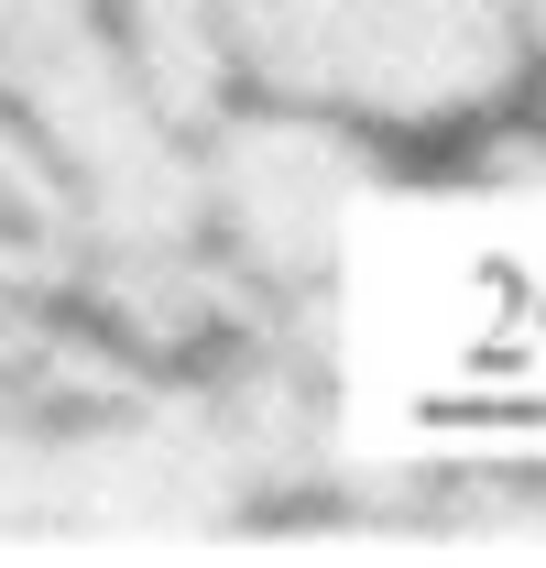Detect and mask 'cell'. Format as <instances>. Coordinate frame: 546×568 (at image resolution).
<instances>
[{
    "instance_id": "6da1fadb",
    "label": "cell",
    "mask_w": 546,
    "mask_h": 568,
    "mask_svg": "<svg viewBox=\"0 0 546 568\" xmlns=\"http://www.w3.org/2000/svg\"><path fill=\"white\" fill-rule=\"evenodd\" d=\"M328 351H153L0 209V536H198L306 493Z\"/></svg>"
},
{
    "instance_id": "7a4b0ae2",
    "label": "cell",
    "mask_w": 546,
    "mask_h": 568,
    "mask_svg": "<svg viewBox=\"0 0 546 568\" xmlns=\"http://www.w3.org/2000/svg\"><path fill=\"white\" fill-rule=\"evenodd\" d=\"M0 110L44 142L77 209V295L153 351H252L317 339L208 252L198 142L142 99L110 0H0Z\"/></svg>"
},
{
    "instance_id": "3957f363",
    "label": "cell",
    "mask_w": 546,
    "mask_h": 568,
    "mask_svg": "<svg viewBox=\"0 0 546 568\" xmlns=\"http://www.w3.org/2000/svg\"><path fill=\"white\" fill-rule=\"evenodd\" d=\"M241 99H284L372 142H426L503 110L536 44L514 0H219Z\"/></svg>"
},
{
    "instance_id": "277c9868",
    "label": "cell",
    "mask_w": 546,
    "mask_h": 568,
    "mask_svg": "<svg viewBox=\"0 0 546 568\" xmlns=\"http://www.w3.org/2000/svg\"><path fill=\"white\" fill-rule=\"evenodd\" d=\"M372 186V132L284 110V99H230L198 132V197H208V252L284 317H317L340 274L350 209Z\"/></svg>"
},
{
    "instance_id": "5b68a950",
    "label": "cell",
    "mask_w": 546,
    "mask_h": 568,
    "mask_svg": "<svg viewBox=\"0 0 546 568\" xmlns=\"http://www.w3.org/2000/svg\"><path fill=\"white\" fill-rule=\"evenodd\" d=\"M110 22H121V55H132L142 99H153L186 142L241 99L230 33H219V0H110Z\"/></svg>"
},
{
    "instance_id": "8992f818",
    "label": "cell",
    "mask_w": 546,
    "mask_h": 568,
    "mask_svg": "<svg viewBox=\"0 0 546 568\" xmlns=\"http://www.w3.org/2000/svg\"><path fill=\"white\" fill-rule=\"evenodd\" d=\"M514 22H525V44H546V0H514Z\"/></svg>"
},
{
    "instance_id": "52a82bcc",
    "label": "cell",
    "mask_w": 546,
    "mask_h": 568,
    "mask_svg": "<svg viewBox=\"0 0 546 568\" xmlns=\"http://www.w3.org/2000/svg\"><path fill=\"white\" fill-rule=\"evenodd\" d=\"M525 77H536V132H546V44H536V67H525Z\"/></svg>"
}]
</instances>
